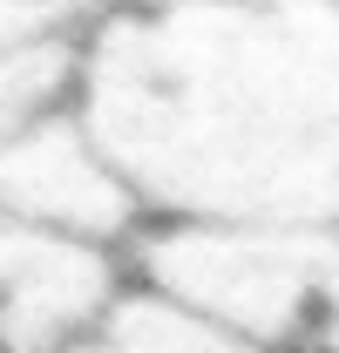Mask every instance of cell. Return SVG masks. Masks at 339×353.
I'll use <instances>...</instances> for the list:
<instances>
[{"label":"cell","mask_w":339,"mask_h":353,"mask_svg":"<svg viewBox=\"0 0 339 353\" xmlns=\"http://www.w3.org/2000/svg\"><path fill=\"white\" fill-rule=\"evenodd\" d=\"M0 224H7V218H0Z\"/></svg>","instance_id":"7"},{"label":"cell","mask_w":339,"mask_h":353,"mask_svg":"<svg viewBox=\"0 0 339 353\" xmlns=\"http://www.w3.org/2000/svg\"><path fill=\"white\" fill-rule=\"evenodd\" d=\"M75 353H251V347H231V340H217L204 333L197 319H183V312L156 306L150 292H136L129 285V299L109 319H102V333Z\"/></svg>","instance_id":"6"},{"label":"cell","mask_w":339,"mask_h":353,"mask_svg":"<svg viewBox=\"0 0 339 353\" xmlns=\"http://www.w3.org/2000/svg\"><path fill=\"white\" fill-rule=\"evenodd\" d=\"M123 299L116 252L0 224V353H75Z\"/></svg>","instance_id":"4"},{"label":"cell","mask_w":339,"mask_h":353,"mask_svg":"<svg viewBox=\"0 0 339 353\" xmlns=\"http://www.w3.org/2000/svg\"><path fill=\"white\" fill-rule=\"evenodd\" d=\"M88 21L95 14L75 7H0V143L41 116L75 109Z\"/></svg>","instance_id":"5"},{"label":"cell","mask_w":339,"mask_h":353,"mask_svg":"<svg viewBox=\"0 0 339 353\" xmlns=\"http://www.w3.org/2000/svg\"><path fill=\"white\" fill-rule=\"evenodd\" d=\"M75 116L143 224H339V7L95 14Z\"/></svg>","instance_id":"1"},{"label":"cell","mask_w":339,"mask_h":353,"mask_svg":"<svg viewBox=\"0 0 339 353\" xmlns=\"http://www.w3.org/2000/svg\"><path fill=\"white\" fill-rule=\"evenodd\" d=\"M0 218L48 231V238L129 252L143 231V204L129 197L116 163L95 150L82 116L61 109L0 143Z\"/></svg>","instance_id":"3"},{"label":"cell","mask_w":339,"mask_h":353,"mask_svg":"<svg viewBox=\"0 0 339 353\" xmlns=\"http://www.w3.org/2000/svg\"><path fill=\"white\" fill-rule=\"evenodd\" d=\"M136 292L251 353H339V224H143Z\"/></svg>","instance_id":"2"}]
</instances>
